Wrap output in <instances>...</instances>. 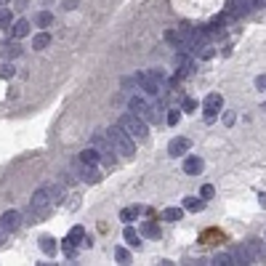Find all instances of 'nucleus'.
Segmentation results:
<instances>
[{"label": "nucleus", "instance_id": "a19ab883", "mask_svg": "<svg viewBox=\"0 0 266 266\" xmlns=\"http://www.w3.org/2000/svg\"><path fill=\"white\" fill-rule=\"evenodd\" d=\"M248 6H250V11H258V8H263V0H248Z\"/></svg>", "mask_w": 266, "mask_h": 266}, {"label": "nucleus", "instance_id": "4be33fe9", "mask_svg": "<svg viewBox=\"0 0 266 266\" xmlns=\"http://www.w3.org/2000/svg\"><path fill=\"white\" fill-rule=\"evenodd\" d=\"M40 250H43L45 256L51 258L53 253H56V240H53L51 234H43V237H40Z\"/></svg>", "mask_w": 266, "mask_h": 266}, {"label": "nucleus", "instance_id": "c9c22d12", "mask_svg": "<svg viewBox=\"0 0 266 266\" xmlns=\"http://www.w3.org/2000/svg\"><path fill=\"white\" fill-rule=\"evenodd\" d=\"M114 258H117L120 263H128L131 256H128V250H125V248H117V250H114Z\"/></svg>", "mask_w": 266, "mask_h": 266}, {"label": "nucleus", "instance_id": "72a5a7b5", "mask_svg": "<svg viewBox=\"0 0 266 266\" xmlns=\"http://www.w3.org/2000/svg\"><path fill=\"white\" fill-rule=\"evenodd\" d=\"M179 120H181V109H170L168 112V125H179Z\"/></svg>", "mask_w": 266, "mask_h": 266}, {"label": "nucleus", "instance_id": "9d476101", "mask_svg": "<svg viewBox=\"0 0 266 266\" xmlns=\"http://www.w3.org/2000/svg\"><path fill=\"white\" fill-rule=\"evenodd\" d=\"M229 256H232V263H237V266H248V263H253V256H250L248 245H234Z\"/></svg>", "mask_w": 266, "mask_h": 266}, {"label": "nucleus", "instance_id": "79ce46f5", "mask_svg": "<svg viewBox=\"0 0 266 266\" xmlns=\"http://www.w3.org/2000/svg\"><path fill=\"white\" fill-rule=\"evenodd\" d=\"M256 88H261V91L266 88V75H258L256 77Z\"/></svg>", "mask_w": 266, "mask_h": 266}, {"label": "nucleus", "instance_id": "f3484780", "mask_svg": "<svg viewBox=\"0 0 266 266\" xmlns=\"http://www.w3.org/2000/svg\"><path fill=\"white\" fill-rule=\"evenodd\" d=\"M99 160H101V152L96 146L83 149V152H80V163H83V165H99Z\"/></svg>", "mask_w": 266, "mask_h": 266}, {"label": "nucleus", "instance_id": "4468645a", "mask_svg": "<svg viewBox=\"0 0 266 266\" xmlns=\"http://www.w3.org/2000/svg\"><path fill=\"white\" fill-rule=\"evenodd\" d=\"M202 168H205V163H202V157H197V155H192V157L184 160V173H189V176L202 173Z\"/></svg>", "mask_w": 266, "mask_h": 266}, {"label": "nucleus", "instance_id": "f8f14e48", "mask_svg": "<svg viewBox=\"0 0 266 266\" xmlns=\"http://www.w3.org/2000/svg\"><path fill=\"white\" fill-rule=\"evenodd\" d=\"M165 40H168L176 51H189V43H187V38H184V32L168 29V32H165Z\"/></svg>", "mask_w": 266, "mask_h": 266}, {"label": "nucleus", "instance_id": "ea45409f", "mask_svg": "<svg viewBox=\"0 0 266 266\" xmlns=\"http://www.w3.org/2000/svg\"><path fill=\"white\" fill-rule=\"evenodd\" d=\"M62 8H64V11H75V8H77V0H64Z\"/></svg>", "mask_w": 266, "mask_h": 266}, {"label": "nucleus", "instance_id": "e433bc0d", "mask_svg": "<svg viewBox=\"0 0 266 266\" xmlns=\"http://www.w3.org/2000/svg\"><path fill=\"white\" fill-rule=\"evenodd\" d=\"M194 109H197V101H194V99H184L181 112H194Z\"/></svg>", "mask_w": 266, "mask_h": 266}, {"label": "nucleus", "instance_id": "aec40b11", "mask_svg": "<svg viewBox=\"0 0 266 266\" xmlns=\"http://www.w3.org/2000/svg\"><path fill=\"white\" fill-rule=\"evenodd\" d=\"M176 69H179V77H187L192 72V59L184 56V51H181V56H176Z\"/></svg>", "mask_w": 266, "mask_h": 266}, {"label": "nucleus", "instance_id": "1a4fd4ad", "mask_svg": "<svg viewBox=\"0 0 266 266\" xmlns=\"http://www.w3.org/2000/svg\"><path fill=\"white\" fill-rule=\"evenodd\" d=\"M189 149H192V141H189V138H173V141L168 144V155L170 157H181V155H187L189 152Z\"/></svg>", "mask_w": 266, "mask_h": 266}, {"label": "nucleus", "instance_id": "37998d69", "mask_svg": "<svg viewBox=\"0 0 266 266\" xmlns=\"http://www.w3.org/2000/svg\"><path fill=\"white\" fill-rule=\"evenodd\" d=\"M224 123L232 125V123H234V112H226V114H224Z\"/></svg>", "mask_w": 266, "mask_h": 266}, {"label": "nucleus", "instance_id": "6e6552de", "mask_svg": "<svg viewBox=\"0 0 266 266\" xmlns=\"http://www.w3.org/2000/svg\"><path fill=\"white\" fill-rule=\"evenodd\" d=\"M250 14V6L248 0H226V16L229 19H242Z\"/></svg>", "mask_w": 266, "mask_h": 266}, {"label": "nucleus", "instance_id": "c756f323", "mask_svg": "<svg viewBox=\"0 0 266 266\" xmlns=\"http://www.w3.org/2000/svg\"><path fill=\"white\" fill-rule=\"evenodd\" d=\"M194 53H197L200 59H213V53H216V51H213V45H211V43H202L200 48H194Z\"/></svg>", "mask_w": 266, "mask_h": 266}, {"label": "nucleus", "instance_id": "393cba45", "mask_svg": "<svg viewBox=\"0 0 266 266\" xmlns=\"http://www.w3.org/2000/svg\"><path fill=\"white\" fill-rule=\"evenodd\" d=\"M141 234L149 237V240H160V226L155 221H144L141 224Z\"/></svg>", "mask_w": 266, "mask_h": 266}, {"label": "nucleus", "instance_id": "473e14b6", "mask_svg": "<svg viewBox=\"0 0 266 266\" xmlns=\"http://www.w3.org/2000/svg\"><path fill=\"white\" fill-rule=\"evenodd\" d=\"M64 253H67V258H75L77 256V245H75V242H69V240H64Z\"/></svg>", "mask_w": 266, "mask_h": 266}, {"label": "nucleus", "instance_id": "423d86ee", "mask_svg": "<svg viewBox=\"0 0 266 266\" xmlns=\"http://www.w3.org/2000/svg\"><path fill=\"white\" fill-rule=\"evenodd\" d=\"M136 83L141 85V91L146 96H160L163 91H160V83L155 80V75H146V72H138L136 75Z\"/></svg>", "mask_w": 266, "mask_h": 266}, {"label": "nucleus", "instance_id": "2f4dec72", "mask_svg": "<svg viewBox=\"0 0 266 266\" xmlns=\"http://www.w3.org/2000/svg\"><path fill=\"white\" fill-rule=\"evenodd\" d=\"M45 189H48V197H51L53 205L62 202V189H59V187H45Z\"/></svg>", "mask_w": 266, "mask_h": 266}, {"label": "nucleus", "instance_id": "4c0bfd02", "mask_svg": "<svg viewBox=\"0 0 266 266\" xmlns=\"http://www.w3.org/2000/svg\"><path fill=\"white\" fill-rule=\"evenodd\" d=\"M200 194H202V197H205V200H208V197H213V194H216V189H213V187H211V184H205V187H202V189H200Z\"/></svg>", "mask_w": 266, "mask_h": 266}, {"label": "nucleus", "instance_id": "20e7f679", "mask_svg": "<svg viewBox=\"0 0 266 266\" xmlns=\"http://www.w3.org/2000/svg\"><path fill=\"white\" fill-rule=\"evenodd\" d=\"M128 107H131V112L138 114V117H144V120H149V123H157V112H155V107H152V104H146L141 96H131Z\"/></svg>", "mask_w": 266, "mask_h": 266}, {"label": "nucleus", "instance_id": "39448f33", "mask_svg": "<svg viewBox=\"0 0 266 266\" xmlns=\"http://www.w3.org/2000/svg\"><path fill=\"white\" fill-rule=\"evenodd\" d=\"M221 107H224V96H221V94H208V96H205V104H202L205 120L213 123V120L218 117V112H221Z\"/></svg>", "mask_w": 266, "mask_h": 266}, {"label": "nucleus", "instance_id": "9b49d317", "mask_svg": "<svg viewBox=\"0 0 266 266\" xmlns=\"http://www.w3.org/2000/svg\"><path fill=\"white\" fill-rule=\"evenodd\" d=\"M91 144H94L101 155L114 152V149H112V141H109V136H107V131H96L94 136H91Z\"/></svg>", "mask_w": 266, "mask_h": 266}, {"label": "nucleus", "instance_id": "49530a36", "mask_svg": "<svg viewBox=\"0 0 266 266\" xmlns=\"http://www.w3.org/2000/svg\"><path fill=\"white\" fill-rule=\"evenodd\" d=\"M3 240H6V237H3V234H0V248H3Z\"/></svg>", "mask_w": 266, "mask_h": 266}, {"label": "nucleus", "instance_id": "f704fd0d", "mask_svg": "<svg viewBox=\"0 0 266 266\" xmlns=\"http://www.w3.org/2000/svg\"><path fill=\"white\" fill-rule=\"evenodd\" d=\"M0 77H3V80L14 77V67H11V64H6V62H3V67H0Z\"/></svg>", "mask_w": 266, "mask_h": 266}, {"label": "nucleus", "instance_id": "f03ea898", "mask_svg": "<svg viewBox=\"0 0 266 266\" xmlns=\"http://www.w3.org/2000/svg\"><path fill=\"white\" fill-rule=\"evenodd\" d=\"M51 205H53V202H51V197H48V189L43 187V189H38V192L32 194L29 211H27V213L32 216V221H43V218L51 213Z\"/></svg>", "mask_w": 266, "mask_h": 266}, {"label": "nucleus", "instance_id": "7c9ffc66", "mask_svg": "<svg viewBox=\"0 0 266 266\" xmlns=\"http://www.w3.org/2000/svg\"><path fill=\"white\" fill-rule=\"evenodd\" d=\"M211 263H216V266H232V256H229V253H218V256L211 258Z\"/></svg>", "mask_w": 266, "mask_h": 266}, {"label": "nucleus", "instance_id": "f257e3e1", "mask_svg": "<svg viewBox=\"0 0 266 266\" xmlns=\"http://www.w3.org/2000/svg\"><path fill=\"white\" fill-rule=\"evenodd\" d=\"M107 136H109V141H112V146H114V152H117L120 157H133L136 155V149H133V138H131V133L123 128V125H112V128L107 131Z\"/></svg>", "mask_w": 266, "mask_h": 266}, {"label": "nucleus", "instance_id": "bb28decb", "mask_svg": "<svg viewBox=\"0 0 266 266\" xmlns=\"http://www.w3.org/2000/svg\"><path fill=\"white\" fill-rule=\"evenodd\" d=\"M184 208L192 213H200L202 208H205V200H197V197H184Z\"/></svg>", "mask_w": 266, "mask_h": 266}, {"label": "nucleus", "instance_id": "5701e85b", "mask_svg": "<svg viewBox=\"0 0 266 266\" xmlns=\"http://www.w3.org/2000/svg\"><path fill=\"white\" fill-rule=\"evenodd\" d=\"M138 216H141V208H138V205H133V208H123V211H120V221H123V224H131L133 218H138Z\"/></svg>", "mask_w": 266, "mask_h": 266}, {"label": "nucleus", "instance_id": "a211bd4d", "mask_svg": "<svg viewBox=\"0 0 266 266\" xmlns=\"http://www.w3.org/2000/svg\"><path fill=\"white\" fill-rule=\"evenodd\" d=\"M101 179H104V173L96 165H83V181L85 184H99Z\"/></svg>", "mask_w": 266, "mask_h": 266}, {"label": "nucleus", "instance_id": "6ab92c4d", "mask_svg": "<svg viewBox=\"0 0 266 266\" xmlns=\"http://www.w3.org/2000/svg\"><path fill=\"white\" fill-rule=\"evenodd\" d=\"M48 45H51V35H48V29H45V32H38V35L32 38V48H35V51H45Z\"/></svg>", "mask_w": 266, "mask_h": 266}, {"label": "nucleus", "instance_id": "a18cd8bd", "mask_svg": "<svg viewBox=\"0 0 266 266\" xmlns=\"http://www.w3.org/2000/svg\"><path fill=\"white\" fill-rule=\"evenodd\" d=\"M11 3V0H0V6H8Z\"/></svg>", "mask_w": 266, "mask_h": 266}, {"label": "nucleus", "instance_id": "c85d7f7f", "mask_svg": "<svg viewBox=\"0 0 266 266\" xmlns=\"http://www.w3.org/2000/svg\"><path fill=\"white\" fill-rule=\"evenodd\" d=\"M83 237H85V229H83V226H75L72 232L67 234V240L75 242V245H83Z\"/></svg>", "mask_w": 266, "mask_h": 266}, {"label": "nucleus", "instance_id": "0eeeda50", "mask_svg": "<svg viewBox=\"0 0 266 266\" xmlns=\"http://www.w3.org/2000/svg\"><path fill=\"white\" fill-rule=\"evenodd\" d=\"M21 226V213L19 211H6L3 216H0V229L8 234V232H16V229Z\"/></svg>", "mask_w": 266, "mask_h": 266}, {"label": "nucleus", "instance_id": "a878e982", "mask_svg": "<svg viewBox=\"0 0 266 266\" xmlns=\"http://www.w3.org/2000/svg\"><path fill=\"white\" fill-rule=\"evenodd\" d=\"M35 24L43 27V29H48V27L53 24V14H51V11H40V14L35 16Z\"/></svg>", "mask_w": 266, "mask_h": 266}, {"label": "nucleus", "instance_id": "2eb2a0df", "mask_svg": "<svg viewBox=\"0 0 266 266\" xmlns=\"http://www.w3.org/2000/svg\"><path fill=\"white\" fill-rule=\"evenodd\" d=\"M0 51H3V59H19V56L24 53L16 40H6L3 45H0Z\"/></svg>", "mask_w": 266, "mask_h": 266}, {"label": "nucleus", "instance_id": "ddd939ff", "mask_svg": "<svg viewBox=\"0 0 266 266\" xmlns=\"http://www.w3.org/2000/svg\"><path fill=\"white\" fill-rule=\"evenodd\" d=\"M248 250H250V256H253V263H263L266 261V245L261 240H250L248 242Z\"/></svg>", "mask_w": 266, "mask_h": 266}, {"label": "nucleus", "instance_id": "b1692460", "mask_svg": "<svg viewBox=\"0 0 266 266\" xmlns=\"http://www.w3.org/2000/svg\"><path fill=\"white\" fill-rule=\"evenodd\" d=\"M184 218V208H165L163 211V221H170V224H176Z\"/></svg>", "mask_w": 266, "mask_h": 266}, {"label": "nucleus", "instance_id": "58836bf2", "mask_svg": "<svg viewBox=\"0 0 266 266\" xmlns=\"http://www.w3.org/2000/svg\"><path fill=\"white\" fill-rule=\"evenodd\" d=\"M216 237H224V234H221V232H218V234H216V232H205L202 242H216Z\"/></svg>", "mask_w": 266, "mask_h": 266}, {"label": "nucleus", "instance_id": "c03bdc74", "mask_svg": "<svg viewBox=\"0 0 266 266\" xmlns=\"http://www.w3.org/2000/svg\"><path fill=\"white\" fill-rule=\"evenodd\" d=\"M258 202H261V205L266 208V194H261V197H258Z\"/></svg>", "mask_w": 266, "mask_h": 266}, {"label": "nucleus", "instance_id": "412c9836", "mask_svg": "<svg viewBox=\"0 0 266 266\" xmlns=\"http://www.w3.org/2000/svg\"><path fill=\"white\" fill-rule=\"evenodd\" d=\"M125 242H128V245L133 248V250H138V248H141V234H138L136 232V229H131V226H125Z\"/></svg>", "mask_w": 266, "mask_h": 266}, {"label": "nucleus", "instance_id": "cd10ccee", "mask_svg": "<svg viewBox=\"0 0 266 266\" xmlns=\"http://www.w3.org/2000/svg\"><path fill=\"white\" fill-rule=\"evenodd\" d=\"M11 24H14V14H11L6 6H0V29H6Z\"/></svg>", "mask_w": 266, "mask_h": 266}, {"label": "nucleus", "instance_id": "dca6fc26", "mask_svg": "<svg viewBox=\"0 0 266 266\" xmlns=\"http://www.w3.org/2000/svg\"><path fill=\"white\" fill-rule=\"evenodd\" d=\"M29 29H32V24H29L27 19H19V21H14V24H11V35H14L16 40L27 38V35H29Z\"/></svg>", "mask_w": 266, "mask_h": 266}, {"label": "nucleus", "instance_id": "7ed1b4c3", "mask_svg": "<svg viewBox=\"0 0 266 266\" xmlns=\"http://www.w3.org/2000/svg\"><path fill=\"white\" fill-rule=\"evenodd\" d=\"M120 125L131 133V138H136V141H144V138L149 136V125H146V120L138 117L136 112L123 114V117H120Z\"/></svg>", "mask_w": 266, "mask_h": 266}]
</instances>
